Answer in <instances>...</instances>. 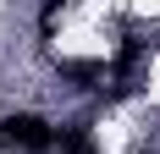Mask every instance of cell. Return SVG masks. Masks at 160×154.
I'll return each instance as SVG.
<instances>
[{
  "mask_svg": "<svg viewBox=\"0 0 160 154\" xmlns=\"http://www.w3.org/2000/svg\"><path fill=\"white\" fill-rule=\"evenodd\" d=\"M0 132H6V143H17V149H50V143H55L50 121H44V116H28V110L6 116V121H0Z\"/></svg>",
  "mask_w": 160,
  "mask_h": 154,
  "instance_id": "cell-1",
  "label": "cell"
},
{
  "mask_svg": "<svg viewBox=\"0 0 160 154\" xmlns=\"http://www.w3.org/2000/svg\"><path fill=\"white\" fill-rule=\"evenodd\" d=\"M61 77H72V88H94L105 77V66L99 61H61Z\"/></svg>",
  "mask_w": 160,
  "mask_h": 154,
  "instance_id": "cell-2",
  "label": "cell"
},
{
  "mask_svg": "<svg viewBox=\"0 0 160 154\" xmlns=\"http://www.w3.org/2000/svg\"><path fill=\"white\" fill-rule=\"evenodd\" d=\"M61 154H99L94 149V132H88V127H61Z\"/></svg>",
  "mask_w": 160,
  "mask_h": 154,
  "instance_id": "cell-3",
  "label": "cell"
}]
</instances>
